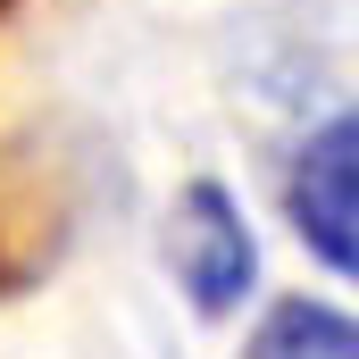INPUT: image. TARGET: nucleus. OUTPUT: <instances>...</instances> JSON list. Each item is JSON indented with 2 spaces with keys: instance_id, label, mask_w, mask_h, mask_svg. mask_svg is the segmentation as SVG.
Returning a JSON list of instances; mask_svg holds the SVG:
<instances>
[{
  "instance_id": "obj_1",
  "label": "nucleus",
  "mask_w": 359,
  "mask_h": 359,
  "mask_svg": "<svg viewBox=\"0 0 359 359\" xmlns=\"http://www.w3.org/2000/svg\"><path fill=\"white\" fill-rule=\"evenodd\" d=\"M284 201H292L301 243H309L326 268L359 276V109L334 117V126H318V134L301 142Z\"/></svg>"
},
{
  "instance_id": "obj_2",
  "label": "nucleus",
  "mask_w": 359,
  "mask_h": 359,
  "mask_svg": "<svg viewBox=\"0 0 359 359\" xmlns=\"http://www.w3.org/2000/svg\"><path fill=\"white\" fill-rule=\"evenodd\" d=\"M168 259H176V284L192 292L201 318H226L251 292V268H259L251 259V226L217 184H184L176 217H168Z\"/></svg>"
},
{
  "instance_id": "obj_3",
  "label": "nucleus",
  "mask_w": 359,
  "mask_h": 359,
  "mask_svg": "<svg viewBox=\"0 0 359 359\" xmlns=\"http://www.w3.org/2000/svg\"><path fill=\"white\" fill-rule=\"evenodd\" d=\"M243 359H359V318L326 309V301H284V309H268V326L251 334Z\"/></svg>"
}]
</instances>
